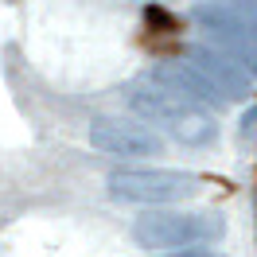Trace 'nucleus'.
Returning a JSON list of instances; mask_svg holds the SVG:
<instances>
[{
  "mask_svg": "<svg viewBox=\"0 0 257 257\" xmlns=\"http://www.w3.org/2000/svg\"><path fill=\"white\" fill-rule=\"evenodd\" d=\"M187 59L218 86V94L226 101H241V97L249 94V70L241 63H234L230 55H222V51H214V47H195Z\"/></svg>",
  "mask_w": 257,
  "mask_h": 257,
  "instance_id": "423d86ee",
  "label": "nucleus"
},
{
  "mask_svg": "<svg viewBox=\"0 0 257 257\" xmlns=\"http://www.w3.org/2000/svg\"><path fill=\"white\" fill-rule=\"evenodd\" d=\"M109 195L121 203H176L187 195L199 191V179L187 172H152V168H125V172H113L109 176Z\"/></svg>",
  "mask_w": 257,
  "mask_h": 257,
  "instance_id": "20e7f679",
  "label": "nucleus"
},
{
  "mask_svg": "<svg viewBox=\"0 0 257 257\" xmlns=\"http://www.w3.org/2000/svg\"><path fill=\"white\" fill-rule=\"evenodd\" d=\"M222 234L218 214H176V210H148L133 222V238L145 249H183L191 241H210Z\"/></svg>",
  "mask_w": 257,
  "mask_h": 257,
  "instance_id": "f03ea898",
  "label": "nucleus"
},
{
  "mask_svg": "<svg viewBox=\"0 0 257 257\" xmlns=\"http://www.w3.org/2000/svg\"><path fill=\"white\" fill-rule=\"evenodd\" d=\"M128 101L141 117H148L152 125H160L164 133H172L183 145L214 141V117L199 105V97H191L187 90H179L172 82H164L160 74L137 78L128 86Z\"/></svg>",
  "mask_w": 257,
  "mask_h": 257,
  "instance_id": "f257e3e1",
  "label": "nucleus"
},
{
  "mask_svg": "<svg viewBox=\"0 0 257 257\" xmlns=\"http://www.w3.org/2000/svg\"><path fill=\"white\" fill-rule=\"evenodd\" d=\"M90 145L109 152V156H156L164 141L152 128L125 121V117H94L90 125Z\"/></svg>",
  "mask_w": 257,
  "mask_h": 257,
  "instance_id": "39448f33",
  "label": "nucleus"
},
{
  "mask_svg": "<svg viewBox=\"0 0 257 257\" xmlns=\"http://www.w3.org/2000/svg\"><path fill=\"white\" fill-rule=\"evenodd\" d=\"M195 28L203 32L207 47L230 55V59L241 63L245 70H257V32L238 16V12H230L222 0H203V4H195Z\"/></svg>",
  "mask_w": 257,
  "mask_h": 257,
  "instance_id": "7ed1b4c3",
  "label": "nucleus"
},
{
  "mask_svg": "<svg viewBox=\"0 0 257 257\" xmlns=\"http://www.w3.org/2000/svg\"><path fill=\"white\" fill-rule=\"evenodd\" d=\"M172 257H210V253H172Z\"/></svg>",
  "mask_w": 257,
  "mask_h": 257,
  "instance_id": "1a4fd4ad",
  "label": "nucleus"
},
{
  "mask_svg": "<svg viewBox=\"0 0 257 257\" xmlns=\"http://www.w3.org/2000/svg\"><path fill=\"white\" fill-rule=\"evenodd\" d=\"M222 4L230 8V12H238V16L257 32V0H222Z\"/></svg>",
  "mask_w": 257,
  "mask_h": 257,
  "instance_id": "0eeeda50",
  "label": "nucleus"
},
{
  "mask_svg": "<svg viewBox=\"0 0 257 257\" xmlns=\"http://www.w3.org/2000/svg\"><path fill=\"white\" fill-rule=\"evenodd\" d=\"M253 128H257V109L249 113V121H245V137H249V133H253Z\"/></svg>",
  "mask_w": 257,
  "mask_h": 257,
  "instance_id": "6e6552de",
  "label": "nucleus"
}]
</instances>
